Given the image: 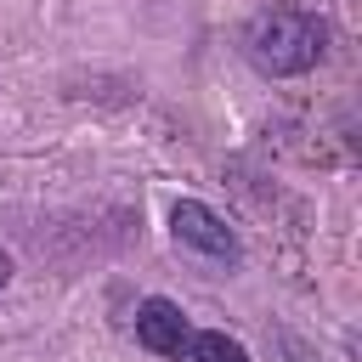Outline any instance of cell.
Listing matches in <instances>:
<instances>
[{
  "instance_id": "1",
  "label": "cell",
  "mask_w": 362,
  "mask_h": 362,
  "mask_svg": "<svg viewBox=\"0 0 362 362\" xmlns=\"http://www.w3.org/2000/svg\"><path fill=\"white\" fill-rule=\"evenodd\" d=\"M243 51L260 74H305L317 68V57L328 51V28L322 17L311 11H294V6H277V11H260L249 28H243Z\"/></svg>"
},
{
  "instance_id": "2",
  "label": "cell",
  "mask_w": 362,
  "mask_h": 362,
  "mask_svg": "<svg viewBox=\"0 0 362 362\" xmlns=\"http://www.w3.org/2000/svg\"><path fill=\"white\" fill-rule=\"evenodd\" d=\"M136 339H141L153 356H187V351H192V322L181 317L175 300H141V311H136Z\"/></svg>"
},
{
  "instance_id": "3",
  "label": "cell",
  "mask_w": 362,
  "mask_h": 362,
  "mask_svg": "<svg viewBox=\"0 0 362 362\" xmlns=\"http://www.w3.org/2000/svg\"><path fill=\"white\" fill-rule=\"evenodd\" d=\"M170 226H175V238H181L187 249H198V255H215V260H238V238L226 232V221H221L215 209L192 204V198H181V204H175Z\"/></svg>"
},
{
  "instance_id": "4",
  "label": "cell",
  "mask_w": 362,
  "mask_h": 362,
  "mask_svg": "<svg viewBox=\"0 0 362 362\" xmlns=\"http://www.w3.org/2000/svg\"><path fill=\"white\" fill-rule=\"evenodd\" d=\"M192 362H249V351L232 339V334H221V328H204V334H192V351H187Z\"/></svg>"
},
{
  "instance_id": "5",
  "label": "cell",
  "mask_w": 362,
  "mask_h": 362,
  "mask_svg": "<svg viewBox=\"0 0 362 362\" xmlns=\"http://www.w3.org/2000/svg\"><path fill=\"white\" fill-rule=\"evenodd\" d=\"M6 283H11V255L0 249V288H6Z\"/></svg>"
}]
</instances>
